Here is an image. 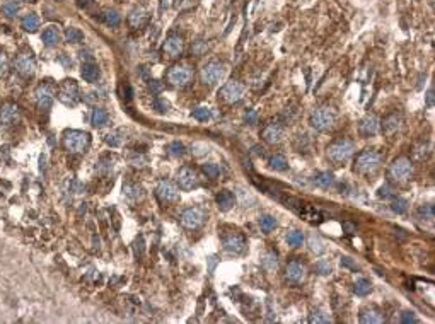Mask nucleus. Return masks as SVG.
I'll use <instances>...</instances> for the list:
<instances>
[{
    "instance_id": "52",
    "label": "nucleus",
    "mask_w": 435,
    "mask_h": 324,
    "mask_svg": "<svg viewBox=\"0 0 435 324\" xmlns=\"http://www.w3.org/2000/svg\"><path fill=\"white\" fill-rule=\"evenodd\" d=\"M246 122L251 123V125L256 123V111H251L249 115H246Z\"/></svg>"
},
{
    "instance_id": "31",
    "label": "nucleus",
    "mask_w": 435,
    "mask_h": 324,
    "mask_svg": "<svg viewBox=\"0 0 435 324\" xmlns=\"http://www.w3.org/2000/svg\"><path fill=\"white\" fill-rule=\"evenodd\" d=\"M106 123H108V113H106L103 108H96L92 111V125L96 128H99V127H104Z\"/></svg>"
},
{
    "instance_id": "47",
    "label": "nucleus",
    "mask_w": 435,
    "mask_h": 324,
    "mask_svg": "<svg viewBox=\"0 0 435 324\" xmlns=\"http://www.w3.org/2000/svg\"><path fill=\"white\" fill-rule=\"evenodd\" d=\"M7 72H9V58L5 53L0 52V77H3Z\"/></svg>"
},
{
    "instance_id": "29",
    "label": "nucleus",
    "mask_w": 435,
    "mask_h": 324,
    "mask_svg": "<svg viewBox=\"0 0 435 324\" xmlns=\"http://www.w3.org/2000/svg\"><path fill=\"white\" fill-rule=\"evenodd\" d=\"M22 27H24L26 31H29V33H34V31L40 27V17H38L36 14H27L22 17Z\"/></svg>"
},
{
    "instance_id": "54",
    "label": "nucleus",
    "mask_w": 435,
    "mask_h": 324,
    "mask_svg": "<svg viewBox=\"0 0 435 324\" xmlns=\"http://www.w3.org/2000/svg\"><path fill=\"white\" fill-rule=\"evenodd\" d=\"M379 191H381V193H379V196H389V188H387V186H382Z\"/></svg>"
},
{
    "instance_id": "35",
    "label": "nucleus",
    "mask_w": 435,
    "mask_h": 324,
    "mask_svg": "<svg viewBox=\"0 0 435 324\" xmlns=\"http://www.w3.org/2000/svg\"><path fill=\"white\" fill-rule=\"evenodd\" d=\"M287 243L289 246H292V248H299V246H302L304 243V234L300 232V230H290L287 234Z\"/></svg>"
},
{
    "instance_id": "24",
    "label": "nucleus",
    "mask_w": 435,
    "mask_h": 324,
    "mask_svg": "<svg viewBox=\"0 0 435 324\" xmlns=\"http://www.w3.org/2000/svg\"><path fill=\"white\" fill-rule=\"evenodd\" d=\"M401 123H403V118L399 115H389L387 118H384V122H382L384 133L391 135V133H394V131H398L399 128H401Z\"/></svg>"
},
{
    "instance_id": "48",
    "label": "nucleus",
    "mask_w": 435,
    "mask_h": 324,
    "mask_svg": "<svg viewBox=\"0 0 435 324\" xmlns=\"http://www.w3.org/2000/svg\"><path fill=\"white\" fill-rule=\"evenodd\" d=\"M154 106H155V109H157L159 113H166V111H167V106H169V104H167L164 99H160V97H157V99L154 101Z\"/></svg>"
},
{
    "instance_id": "27",
    "label": "nucleus",
    "mask_w": 435,
    "mask_h": 324,
    "mask_svg": "<svg viewBox=\"0 0 435 324\" xmlns=\"http://www.w3.org/2000/svg\"><path fill=\"white\" fill-rule=\"evenodd\" d=\"M307 244H309V249H311L312 253H314V255H323L324 251H326V248H324V243H323V239H321L319 236H316V234H312L311 237H309L307 239Z\"/></svg>"
},
{
    "instance_id": "36",
    "label": "nucleus",
    "mask_w": 435,
    "mask_h": 324,
    "mask_svg": "<svg viewBox=\"0 0 435 324\" xmlns=\"http://www.w3.org/2000/svg\"><path fill=\"white\" fill-rule=\"evenodd\" d=\"M391 210H393L394 213H398V215H403V213L408 212V201H406L405 198H394V200L391 201Z\"/></svg>"
},
{
    "instance_id": "43",
    "label": "nucleus",
    "mask_w": 435,
    "mask_h": 324,
    "mask_svg": "<svg viewBox=\"0 0 435 324\" xmlns=\"http://www.w3.org/2000/svg\"><path fill=\"white\" fill-rule=\"evenodd\" d=\"M120 21H121V17H120V14L116 12V10H106V14H104V22H106V24H108V26H118Z\"/></svg>"
},
{
    "instance_id": "5",
    "label": "nucleus",
    "mask_w": 435,
    "mask_h": 324,
    "mask_svg": "<svg viewBox=\"0 0 435 324\" xmlns=\"http://www.w3.org/2000/svg\"><path fill=\"white\" fill-rule=\"evenodd\" d=\"M193 80V68L185 64L172 65L167 72V82L174 87H186Z\"/></svg>"
},
{
    "instance_id": "26",
    "label": "nucleus",
    "mask_w": 435,
    "mask_h": 324,
    "mask_svg": "<svg viewBox=\"0 0 435 324\" xmlns=\"http://www.w3.org/2000/svg\"><path fill=\"white\" fill-rule=\"evenodd\" d=\"M147 17H148L147 10H145L144 7H137V9H133L132 14L128 15V22H130L132 27H140L145 24Z\"/></svg>"
},
{
    "instance_id": "42",
    "label": "nucleus",
    "mask_w": 435,
    "mask_h": 324,
    "mask_svg": "<svg viewBox=\"0 0 435 324\" xmlns=\"http://www.w3.org/2000/svg\"><path fill=\"white\" fill-rule=\"evenodd\" d=\"M123 190H125V194H127L130 200H139V198L142 196V188H139V186L135 185H127Z\"/></svg>"
},
{
    "instance_id": "44",
    "label": "nucleus",
    "mask_w": 435,
    "mask_h": 324,
    "mask_svg": "<svg viewBox=\"0 0 435 324\" xmlns=\"http://www.w3.org/2000/svg\"><path fill=\"white\" fill-rule=\"evenodd\" d=\"M314 270H316V273H319V275H330V273H331V264H330V261H326V259H319V261H317V263H316Z\"/></svg>"
},
{
    "instance_id": "30",
    "label": "nucleus",
    "mask_w": 435,
    "mask_h": 324,
    "mask_svg": "<svg viewBox=\"0 0 435 324\" xmlns=\"http://www.w3.org/2000/svg\"><path fill=\"white\" fill-rule=\"evenodd\" d=\"M261 263H263V266L268 271H275L277 268H278V256H277V253L275 251H268L263 256V261H261Z\"/></svg>"
},
{
    "instance_id": "37",
    "label": "nucleus",
    "mask_w": 435,
    "mask_h": 324,
    "mask_svg": "<svg viewBox=\"0 0 435 324\" xmlns=\"http://www.w3.org/2000/svg\"><path fill=\"white\" fill-rule=\"evenodd\" d=\"M82 40H84V34H82V31L77 29V27H69V29L65 31V41L80 43Z\"/></svg>"
},
{
    "instance_id": "7",
    "label": "nucleus",
    "mask_w": 435,
    "mask_h": 324,
    "mask_svg": "<svg viewBox=\"0 0 435 324\" xmlns=\"http://www.w3.org/2000/svg\"><path fill=\"white\" fill-rule=\"evenodd\" d=\"M55 94H57V89H55L53 84L43 82V84L38 85L36 91H34V97H36L38 108L43 109V111H48V109L53 106Z\"/></svg>"
},
{
    "instance_id": "33",
    "label": "nucleus",
    "mask_w": 435,
    "mask_h": 324,
    "mask_svg": "<svg viewBox=\"0 0 435 324\" xmlns=\"http://www.w3.org/2000/svg\"><path fill=\"white\" fill-rule=\"evenodd\" d=\"M270 167L275 171H285L289 167V162H287V159H285V155L275 154L272 159H270Z\"/></svg>"
},
{
    "instance_id": "1",
    "label": "nucleus",
    "mask_w": 435,
    "mask_h": 324,
    "mask_svg": "<svg viewBox=\"0 0 435 324\" xmlns=\"http://www.w3.org/2000/svg\"><path fill=\"white\" fill-rule=\"evenodd\" d=\"M382 164V155L379 150L375 149H367L363 152H360L357 155V161H355V171L359 174H363V176H369V174H374L379 171Z\"/></svg>"
},
{
    "instance_id": "55",
    "label": "nucleus",
    "mask_w": 435,
    "mask_h": 324,
    "mask_svg": "<svg viewBox=\"0 0 435 324\" xmlns=\"http://www.w3.org/2000/svg\"><path fill=\"white\" fill-rule=\"evenodd\" d=\"M89 2H91V0H79L80 5H85V3H89Z\"/></svg>"
},
{
    "instance_id": "12",
    "label": "nucleus",
    "mask_w": 435,
    "mask_h": 324,
    "mask_svg": "<svg viewBox=\"0 0 435 324\" xmlns=\"http://www.w3.org/2000/svg\"><path fill=\"white\" fill-rule=\"evenodd\" d=\"M14 65H15V70H17L22 77H33L34 72H36V60L33 58V55L27 52L19 53L17 57H15Z\"/></svg>"
},
{
    "instance_id": "46",
    "label": "nucleus",
    "mask_w": 435,
    "mask_h": 324,
    "mask_svg": "<svg viewBox=\"0 0 435 324\" xmlns=\"http://www.w3.org/2000/svg\"><path fill=\"white\" fill-rule=\"evenodd\" d=\"M19 7H21V5H19L15 0H12V2H7L5 5H3V12L9 15V17H12V15H15L19 12Z\"/></svg>"
},
{
    "instance_id": "4",
    "label": "nucleus",
    "mask_w": 435,
    "mask_h": 324,
    "mask_svg": "<svg viewBox=\"0 0 435 324\" xmlns=\"http://www.w3.org/2000/svg\"><path fill=\"white\" fill-rule=\"evenodd\" d=\"M354 152H355V143L348 138H342V140L333 142L331 145L328 147V157H330L333 162L342 164V162H347L348 159L354 155Z\"/></svg>"
},
{
    "instance_id": "23",
    "label": "nucleus",
    "mask_w": 435,
    "mask_h": 324,
    "mask_svg": "<svg viewBox=\"0 0 435 324\" xmlns=\"http://www.w3.org/2000/svg\"><path fill=\"white\" fill-rule=\"evenodd\" d=\"M217 205L222 212H229V210L236 205V196H234V193H230V191H220V193L217 194Z\"/></svg>"
},
{
    "instance_id": "8",
    "label": "nucleus",
    "mask_w": 435,
    "mask_h": 324,
    "mask_svg": "<svg viewBox=\"0 0 435 324\" xmlns=\"http://www.w3.org/2000/svg\"><path fill=\"white\" fill-rule=\"evenodd\" d=\"M218 94H220V97L225 101V103L234 104V103H239V101L244 97L246 87H244V84H241L239 80H229L222 85Z\"/></svg>"
},
{
    "instance_id": "39",
    "label": "nucleus",
    "mask_w": 435,
    "mask_h": 324,
    "mask_svg": "<svg viewBox=\"0 0 435 324\" xmlns=\"http://www.w3.org/2000/svg\"><path fill=\"white\" fill-rule=\"evenodd\" d=\"M167 154L171 157H181V155H185V145L181 142H172L167 147Z\"/></svg>"
},
{
    "instance_id": "40",
    "label": "nucleus",
    "mask_w": 435,
    "mask_h": 324,
    "mask_svg": "<svg viewBox=\"0 0 435 324\" xmlns=\"http://www.w3.org/2000/svg\"><path fill=\"white\" fill-rule=\"evenodd\" d=\"M417 215L422 220H434V206L432 205H422L417 210Z\"/></svg>"
},
{
    "instance_id": "38",
    "label": "nucleus",
    "mask_w": 435,
    "mask_h": 324,
    "mask_svg": "<svg viewBox=\"0 0 435 324\" xmlns=\"http://www.w3.org/2000/svg\"><path fill=\"white\" fill-rule=\"evenodd\" d=\"M309 323H312V324H319V323H331V318H330V316H328V314H326V312H324V311L317 309V311H314V312H312L311 316H309Z\"/></svg>"
},
{
    "instance_id": "51",
    "label": "nucleus",
    "mask_w": 435,
    "mask_h": 324,
    "mask_svg": "<svg viewBox=\"0 0 435 324\" xmlns=\"http://www.w3.org/2000/svg\"><path fill=\"white\" fill-rule=\"evenodd\" d=\"M343 229L347 230V234H355L357 232V227L354 224H350V222H345L343 224Z\"/></svg>"
},
{
    "instance_id": "25",
    "label": "nucleus",
    "mask_w": 435,
    "mask_h": 324,
    "mask_svg": "<svg viewBox=\"0 0 435 324\" xmlns=\"http://www.w3.org/2000/svg\"><path fill=\"white\" fill-rule=\"evenodd\" d=\"M80 75H82V79H84L85 82H96L97 79H99V75H101L99 67H97L96 64H91V62H87V64L82 65Z\"/></svg>"
},
{
    "instance_id": "20",
    "label": "nucleus",
    "mask_w": 435,
    "mask_h": 324,
    "mask_svg": "<svg viewBox=\"0 0 435 324\" xmlns=\"http://www.w3.org/2000/svg\"><path fill=\"white\" fill-rule=\"evenodd\" d=\"M164 53L167 55V57H171V58H178L179 55L183 53V48H185V46H183V40L179 36H176V34H171L169 38H167L166 41H164Z\"/></svg>"
},
{
    "instance_id": "2",
    "label": "nucleus",
    "mask_w": 435,
    "mask_h": 324,
    "mask_svg": "<svg viewBox=\"0 0 435 324\" xmlns=\"http://www.w3.org/2000/svg\"><path fill=\"white\" fill-rule=\"evenodd\" d=\"M312 128L319 131H328L335 127L336 123V111L330 106H321L317 108L314 113L311 115V120H309Z\"/></svg>"
},
{
    "instance_id": "22",
    "label": "nucleus",
    "mask_w": 435,
    "mask_h": 324,
    "mask_svg": "<svg viewBox=\"0 0 435 324\" xmlns=\"http://www.w3.org/2000/svg\"><path fill=\"white\" fill-rule=\"evenodd\" d=\"M41 40H43V43H45V46H48V48L57 46L58 43H60V31H58V27H55V26L46 27V29L43 31Z\"/></svg>"
},
{
    "instance_id": "45",
    "label": "nucleus",
    "mask_w": 435,
    "mask_h": 324,
    "mask_svg": "<svg viewBox=\"0 0 435 324\" xmlns=\"http://www.w3.org/2000/svg\"><path fill=\"white\" fill-rule=\"evenodd\" d=\"M203 173L207 174V178L215 179L218 174H220V169H218L217 164H205V166H203Z\"/></svg>"
},
{
    "instance_id": "19",
    "label": "nucleus",
    "mask_w": 435,
    "mask_h": 324,
    "mask_svg": "<svg viewBox=\"0 0 435 324\" xmlns=\"http://www.w3.org/2000/svg\"><path fill=\"white\" fill-rule=\"evenodd\" d=\"M305 273H307V268H305V264H302L300 261L293 259V261H290V263H289V266H287V278L290 280V282L300 283L305 278Z\"/></svg>"
},
{
    "instance_id": "15",
    "label": "nucleus",
    "mask_w": 435,
    "mask_h": 324,
    "mask_svg": "<svg viewBox=\"0 0 435 324\" xmlns=\"http://www.w3.org/2000/svg\"><path fill=\"white\" fill-rule=\"evenodd\" d=\"M261 136H263V140L266 143H272V145L280 143L282 140L285 138V127L282 123H275V122L268 123L263 128V133H261Z\"/></svg>"
},
{
    "instance_id": "14",
    "label": "nucleus",
    "mask_w": 435,
    "mask_h": 324,
    "mask_svg": "<svg viewBox=\"0 0 435 324\" xmlns=\"http://www.w3.org/2000/svg\"><path fill=\"white\" fill-rule=\"evenodd\" d=\"M178 185L181 186L183 190L190 191L193 188H197V186L200 185V179H198V174L197 171L193 169V167H181L178 173Z\"/></svg>"
},
{
    "instance_id": "49",
    "label": "nucleus",
    "mask_w": 435,
    "mask_h": 324,
    "mask_svg": "<svg viewBox=\"0 0 435 324\" xmlns=\"http://www.w3.org/2000/svg\"><path fill=\"white\" fill-rule=\"evenodd\" d=\"M401 321L403 323H418V319H417V316L413 314V312H405V314L401 316Z\"/></svg>"
},
{
    "instance_id": "50",
    "label": "nucleus",
    "mask_w": 435,
    "mask_h": 324,
    "mask_svg": "<svg viewBox=\"0 0 435 324\" xmlns=\"http://www.w3.org/2000/svg\"><path fill=\"white\" fill-rule=\"evenodd\" d=\"M342 264H345V266H350V268H354V270H359V264H355L354 261H352V258H342Z\"/></svg>"
},
{
    "instance_id": "21",
    "label": "nucleus",
    "mask_w": 435,
    "mask_h": 324,
    "mask_svg": "<svg viewBox=\"0 0 435 324\" xmlns=\"http://www.w3.org/2000/svg\"><path fill=\"white\" fill-rule=\"evenodd\" d=\"M360 323L363 324H381L384 323V316L381 311H377L375 307H365L360 312Z\"/></svg>"
},
{
    "instance_id": "11",
    "label": "nucleus",
    "mask_w": 435,
    "mask_h": 324,
    "mask_svg": "<svg viewBox=\"0 0 435 324\" xmlns=\"http://www.w3.org/2000/svg\"><path fill=\"white\" fill-rule=\"evenodd\" d=\"M58 99L65 104V106H75L79 103V85L75 80H64L58 89Z\"/></svg>"
},
{
    "instance_id": "34",
    "label": "nucleus",
    "mask_w": 435,
    "mask_h": 324,
    "mask_svg": "<svg viewBox=\"0 0 435 324\" xmlns=\"http://www.w3.org/2000/svg\"><path fill=\"white\" fill-rule=\"evenodd\" d=\"M260 227H261L263 232L270 234L272 230L277 229V218L272 217V215H263L260 218Z\"/></svg>"
},
{
    "instance_id": "18",
    "label": "nucleus",
    "mask_w": 435,
    "mask_h": 324,
    "mask_svg": "<svg viewBox=\"0 0 435 324\" xmlns=\"http://www.w3.org/2000/svg\"><path fill=\"white\" fill-rule=\"evenodd\" d=\"M246 248V241L241 234L237 232H232V234H227L224 237V249L227 253H232V255H241Z\"/></svg>"
},
{
    "instance_id": "13",
    "label": "nucleus",
    "mask_w": 435,
    "mask_h": 324,
    "mask_svg": "<svg viewBox=\"0 0 435 324\" xmlns=\"http://www.w3.org/2000/svg\"><path fill=\"white\" fill-rule=\"evenodd\" d=\"M155 194L162 203H174L179 200L178 186L171 181H160L157 188H155Z\"/></svg>"
},
{
    "instance_id": "28",
    "label": "nucleus",
    "mask_w": 435,
    "mask_h": 324,
    "mask_svg": "<svg viewBox=\"0 0 435 324\" xmlns=\"http://www.w3.org/2000/svg\"><path fill=\"white\" fill-rule=\"evenodd\" d=\"M370 290H372V283L367 278L357 280L355 285H354V292L357 295H360V297H365V295H369Z\"/></svg>"
},
{
    "instance_id": "10",
    "label": "nucleus",
    "mask_w": 435,
    "mask_h": 324,
    "mask_svg": "<svg viewBox=\"0 0 435 324\" xmlns=\"http://www.w3.org/2000/svg\"><path fill=\"white\" fill-rule=\"evenodd\" d=\"M205 218H207L205 210L200 208V206H191V208H186L181 213V225L185 229L195 230L205 222Z\"/></svg>"
},
{
    "instance_id": "53",
    "label": "nucleus",
    "mask_w": 435,
    "mask_h": 324,
    "mask_svg": "<svg viewBox=\"0 0 435 324\" xmlns=\"http://www.w3.org/2000/svg\"><path fill=\"white\" fill-rule=\"evenodd\" d=\"M427 104H429V106L434 104V89H430L429 94H427Z\"/></svg>"
},
{
    "instance_id": "32",
    "label": "nucleus",
    "mask_w": 435,
    "mask_h": 324,
    "mask_svg": "<svg viewBox=\"0 0 435 324\" xmlns=\"http://www.w3.org/2000/svg\"><path fill=\"white\" fill-rule=\"evenodd\" d=\"M333 181H335V176L331 173H319L314 176V185H317L319 188H330Z\"/></svg>"
},
{
    "instance_id": "9",
    "label": "nucleus",
    "mask_w": 435,
    "mask_h": 324,
    "mask_svg": "<svg viewBox=\"0 0 435 324\" xmlns=\"http://www.w3.org/2000/svg\"><path fill=\"white\" fill-rule=\"evenodd\" d=\"M225 75V65L220 62H210L205 67L202 68V80L207 85H215L218 84Z\"/></svg>"
},
{
    "instance_id": "41",
    "label": "nucleus",
    "mask_w": 435,
    "mask_h": 324,
    "mask_svg": "<svg viewBox=\"0 0 435 324\" xmlns=\"http://www.w3.org/2000/svg\"><path fill=\"white\" fill-rule=\"evenodd\" d=\"M212 116V111L207 106H200L197 109H193V118L198 120V122H207Z\"/></svg>"
},
{
    "instance_id": "17",
    "label": "nucleus",
    "mask_w": 435,
    "mask_h": 324,
    "mask_svg": "<svg viewBox=\"0 0 435 324\" xmlns=\"http://www.w3.org/2000/svg\"><path fill=\"white\" fill-rule=\"evenodd\" d=\"M379 128H381V122H379L377 116L372 115V113H370V115H365L362 120H360V125H359L360 135L374 136L379 131Z\"/></svg>"
},
{
    "instance_id": "6",
    "label": "nucleus",
    "mask_w": 435,
    "mask_h": 324,
    "mask_svg": "<svg viewBox=\"0 0 435 324\" xmlns=\"http://www.w3.org/2000/svg\"><path fill=\"white\" fill-rule=\"evenodd\" d=\"M413 174V164L406 157H398L389 166V178L394 183H406Z\"/></svg>"
},
{
    "instance_id": "3",
    "label": "nucleus",
    "mask_w": 435,
    "mask_h": 324,
    "mask_svg": "<svg viewBox=\"0 0 435 324\" xmlns=\"http://www.w3.org/2000/svg\"><path fill=\"white\" fill-rule=\"evenodd\" d=\"M91 143V136L85 131L80 130H69L64 135V147L70 154H80L89 147Z\"/></svg>"
},
{
    "instance_id": "16",
    "label": "nucleus",
    "mask_w": 435,
    "mask_h": 324,
    "mask_svg": "<svg viewBox=\"0 0 435 324\" xmlns=\"http://www.w3.org/2000/svg\"><path fill=\"white\" fill-rule=\"evenodd\" d=\"M21 120V111H19L17 104L14 103H3L0 106V123L5 127H12Z\"/></svg>"
}]
</instances>
